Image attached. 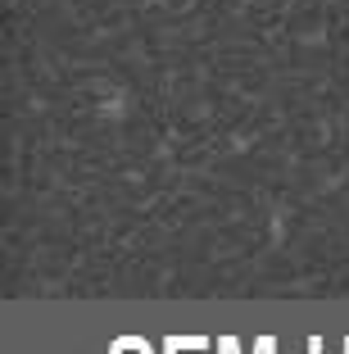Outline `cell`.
<instances>
[{
  "mask_svg": "<svg viewBox=\"0 0 349 354\" xmlns=\"http://www.w3.org/2000/svg\"><path fill=\"white\" fill-rule=\"evenodd\" d=\"M118 345H123V350H136V354H150V341H141V336H118Z\"/></svg>",
  "mask_w": 349,
  "mask_h": 354,
  "instance_id": "6da1fadb",
  "label": "cell"
},
{
  "mask_svg": "<svg viewBox=\"0 0 349 354\" xmlns=\"http://www.w3.org/2000/svg\"><path fill=\"white\" fill-rule=\"evenodd\" d=\"M254 350H258V354H277V341H272V336H258Z\"/></svg>",
  "mask_w": 349,
  "mask_h": 354,
  "instance_id": "7a4b0ae2",
  "label": "cell"
},
{
  "mask_svg": "<svg viewBox=\"0 0 349 354\" xmlns=\"http://www.w3.org/2000/svg\"><path fill=\"white\" fill-rule=\"evenodd\" d=\"M236 345H240L236 336H223V341H218V354H236Z\"/></svg>",
  "mask_w": 349,
  "mask_h": 354,
  "instance_id": "3957f363",
  "label": "cell"
},
{
  "mask_svg": "<svg viewBox=\"0 0 349 354\" xmlns=\"http://www.w3.org/2000/svg\"><path fill=\"white\" fill-rule=\"evenodd\" d=\"M308 354H322V336H308ZM345 354H349V336H345Z\"/></svg>",
  "mask_w": 349,
  "mask_h": 354,
  "instance_id": "277c9868",
  "label": "cell"
},
{
  "mask_svg": "<svg viewBox=\"0 0 349 354\" xmlns=\"http://www.w3.org/2000/svg\"><path fill=\"white\" fill-rule=\"evenodd\" d=\"M109 354H132V350H123V345H118V341H113V345H109Z\"/></svg>",
  "mask_w": 349,
  "mask_h": 354,
  "instance_id": "5b68a950",
  "label": "cell"
},
{
  "mask_svg": "<svg viewBox=\"0 0 349 354\" xmlns=\"http://www.w3.org/2000/svg\"><path fill=\"white\" fill-rule=\"evenodd\" d=\"M164 354H182V350H168V345H164Z\"/></svg>",
  "mask_w": 349,
  "mask_h": 354,
  "instance_id": "8992f818",
  "label": "cell"
}]
</instances>
